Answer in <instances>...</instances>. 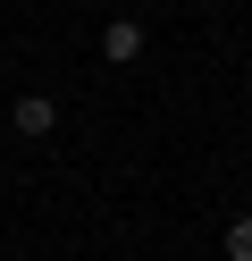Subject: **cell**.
<instances>
[{"label":"cell","mask_w":252,"mask_h":261,"mask_svg":"<svg viewBox=\"0 0 252 261\" xmlns=\"http://www.w3.org/2000/svg\"><path fill=\"white\" fill-rule=\"evenodd\" d=\"M101 59H109V68H134V59H143V25L109 17V25H101Z\"/></svg>","instance_id":"obj_1"},{"label":"cell","mask_w":252,"mask_h":261,"mask_svg":"<svg viewBox=\"0 0 252 261\" xmlns=\"http://www.w3.org/2000/svg\"><path fill=\"white\" fill-rule=\"evenodd\" d=\"M9 118H17V135H50V126H59V101H50V93H25Z\"/></svg>","instance_id":"obj_2"},{"label":"cell","mask_w":252,"mask_h":261,"mask_svg":"<svg viewBox=\"0 0 252 261\" xmlns=\"http://www.w3.org/2000/svg\"><path fill=\"white\" fill-rule=\"evenodd\" d=\"M227 261H252V219H227Z\"/></svg>","instance_id":"obj_3"}]
</instances>
